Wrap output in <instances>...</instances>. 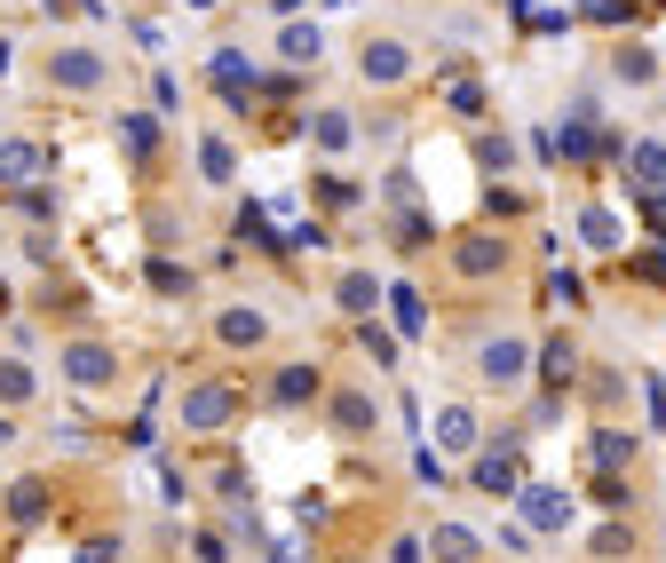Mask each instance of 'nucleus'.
Wrapping results in <instances>:
<instances>
[{
  "instance_id": "10",
  "label": "nucleus",
  "mask_w": 666,
  "mask_h": 563,
  "mask_svg": "<svg viewBox=\"0 0 666 563\" xmlns=\"http://www.w3.org/2000/svg\"><path fill=\"white\" fill-rule=\"evenodd\" d=\"M191 421H198V428H215V421H222V397H215V389H198V397H191Z\"/></svg>"
},
{
  "instance_id": "4",
  "label": "nucleus",
  "mask_w": 666,
  "mask_h": 563,
  "mask_svg": "<svg viewBox=\"0 0 666 563\" xmlns=\"http://www.w3.org/2000/svg\"><path fill=\"white\" fill-rule=\"evenodd\" d=\"M64 366H72V381H104V374H112V357H104V349H88V342H80V349H72V357H64Z\"/></svg>"
},
{
  "instance_id": "11",
  "label": "nucleus",
  "mask_w": 666,
  "mask_h": 563,
  "mask_svg": "<svg viewBox=\"0 0 666 563\" xmlns=\"http://www.w3.org/2000/svg\"><path fill=\"white\" fill-rule=\"evenodd\" d=\"M286 56L310 64V56H318V32H310V24H286Z\"/></svg>"
},
{
  "instance_id": "7",
  "label": "nucleus",
  "mask_w": 666,
  "mask_h": 563,
  "mask_svg": "<svg viewBox=\"0 0 666 563\" xmlns=\"http://www.w3.org/2000/svg\"><path fill=\"white\" fill-rule=\"evenodd\" d=\"M0 175L24 183V175H32V143H9V151H0Z\"/></svg>"
},
{
  "instance_id": "3",
  "label": "nucleus",
  "mask_w": 666,
  "mask_h": 563,
  "mask_svg": "<svg viewBox=\"0 0 666 563\" xmlns=\"http://www.w3.org/2000/svg\"><path fill=\"white\" fill-rule=\"evenodd\" d=\"M215 88L246 95V88H254V64H246V56H215Z\"/></svg>"
},
{
  "instance_id": "1",
  "label": "nucleus",
  "mask_w": 666,
  "mask_h": 563,
  "mask_svg": "<svg viewBox=\"0 0 666 563\" xmlns=\"http://www.w3.org/2000/svg\"><path fill=\"white\" fill-rule=\"evenodd\" d=\"M524 516L540 524V532H555V524H572V501H563V492H531V501H524Z\"/></svg>"
},
{
  "instance_id": "2",
  "label": "nucleus",
  "mask_w": 666,
  "mask_h": 563,
  "mask_svg": "<svg viewBox=\"0 0 666 563\" xmlns=\"http://www.w3.org/2000/svg\"><path fill=\"white\" fill-rule=\"evenodd\" d=\"M365 80H405V48H365Z\"/></svg>"
},
{
  "instance_id": "14",
  "label": "nucleus",
  "mask_w": 666,
  "mask_h": 563,
  "mask_svg": "<svg viewBox=\"0 0 666 563\" xmlns=\"http://www.w3.org/2000/svg\"><path fill=\"white\" fill-rule=\"evenodd\" d=\"M278 563H302V555H278Z\"/></svg>"
},
{
  "instance_id": "13",
  "label": "nucleus",
  "mask_w": 666,
  "mask_h": 563,
  "mask_svg": "<svg viewBox=\"0 0 666 563\" xmlns=\"http://www.w3.org/2000/svg\"><path fill=\"white\" fill-rule=\"evenodd\" d=\"M492 262H500V246H484V239H476V246H460V271H492Z\"/></svg>"
},
{
  "instance_id": "9",
  "label": "nucleus",
  "mask_w": 666,
  "mask_h": 563,
  "mask_svg": "<svg viewBox=\"0 0 666 563\" xmlns=\"http://www.w3.org/2000/svg\"><path fill=\"white\" fill-rule=\"evenodd\" d=\"M56 72H64V88H88V80H95V56H64Z\"/></svg>"
},
{
  "instance_id": "8",
  "label": "nucleus",
  "mask_w": 666,
  "mask_h": 563,
  "mask_svg": "<svg viewBox=\"0 0 666 563\" xmlns=\"http://www.w3.org/2000/svg\"><path fill=\"white\" fill-rule=\"evenodd\" d=\"M397 325H405V334H421V294H413V286H397Z\"/></svg>"
},
{
  "instance_id": "12",
  "label": "nucleus",
  "mask_w": 666,
  "mask_h": 563,
  "mask_svg": "<svg viewBox=\"0 0 666 563\" xmlns=\"http://www.w3.org/2000/svg\"><path fill=\"white\" fill-rule=\"evenodd\" d=\"M635 175H643V183H658V175H666V151H658V143H643V151H635Z\"/></svg>"
},
{
  "instance_id": "6",
  "label": "nucleus",
  "mask_w": 666,
  "mask_h": 563,
  "mask_svg": "<svg viewBox=\"0 0 666 563\" xmlns=\"http://www.w3.org/2000/svg\"><path fill=\"white\" fill-rule=\"evenodd\" d=\"M222 334H230V342H262V318H254V310H230Z\"/></svg>"
},
{
  "instance_id": "5",
  "label": "nucleus",
  "mask_w": 666,
  "mask_h": 563,
  "mask_svg": "<svg viewBox=\"0 0 666 563\" xmlns=\"http://www.w3.org/2000/svg\"><path fill=\"white\" fill-rule=\"evenodd\" d=\"M484 374H492V381L524 374V349H516V342H492V349H484Z\"/></svg>"
}]
</instances>
